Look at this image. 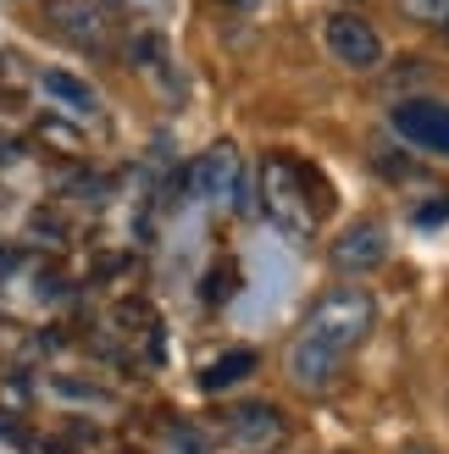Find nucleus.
Wrapping results in <instances>:
<instances>
[{
  "mask_svg": "<svg viewBox=\"0 0 449 454\" xmlns=\"http://www.w3.org/2000/svg\"><path fill=\"white\" fill-rule=\"evenodd\" d=\"M377 322V305L366 288H327L317 305L305 310V322L295 333V349H288V377L305 394H322L339 366L366 344V333Z\"/></svg>",
  "mask_w": 449,
  "mask_h": 454,
  "instance_id": "f257e3e1",
  "label": "nucleus"
},
{
  "mask_svg": "<svg viewBox=\"0 0 449 454\" xmlns=\"http://www.w3.org/2000/svg\"><path fill=\"white\" fill-rule=\"evenodd\" d=\"M261 211L272 216V227L283 239H311L317 233V216L327 211V189L322 177L305 161H288V155H266L261 161Z\"/></svg>",
  "mask_w": 449,
  "mask_h": 454,
  "instance_id": "f03ea898",
  "label": "nucleus"
},
{
  "mask_svg": "<svg viewBox=\"0 0 449 454\" xmlns=\"http://www.w3.org/2000/svg\"><path fill=\"white\" fill-rule=\"evenodd\" d=\"M322 44H327V56L339 67H350V73L383 67V34H377L366 17H355V12H333L322 22Z\"/></svg>",
  "mask_w": 449,
  "mask_h": 454,
  "instance_id": "7ed1b4c3",
  "label": "nucleus"
},
{
  "mask_svg": "<svg viewBox=\"0 0 449 454\" xmlns=\"http://www.w3.org/2000/svg\"><path fill=\"white\" fill-rule=\"evenodd\" d=\"M222 433H228V443L244 449V454H266V449H278L288 438V421H283L278 404L250 399V404H233V411L222 416Z\"/></svg>",
  "mask_w": 449,
  "mask_h": 454,
  "instance_id": "20e7f679",
  "label": "nucleus"
},
{
  "mask_svg": "<svg viewBox=\"0 0 449 454\" xmlns=\"http://www.w3.org/2000/svg\"><path fill=\"white\" fill-rule=\"evenodd\" d=\"M194 194H200V200H217V206H244L250 184H244V161H239V150H233L228 139L211 145V150L194 161Z\"/></svg>",
  "mask_w": 449,
  "mask_h": 454,
  "instance_id": "39448f33",
  "label": "nucleus"
},
{
  "mask_svg": "<svg viewBox=\"0 0 449 454\" xmlns=\"http://www.w3.org/2000/svg\"><path fill=\"white\" fill-rule=\"evenodd\" d=\"M394 133L411 139L416 150H428V155H449V106L444 100H399Z\"/></svg>",
  "mask_w": 449,
  "mask_h": 454,
  "instance_id": "423d86ee",
  "label": "nucleus"
},
{
  "mask_svg": "<svg viewBox=\"0 0 449 454\" xmlns=\"http://www.w3.org/2000/svg\"><path fill=\"white\" fill-rule=\"evenodd\" d=\"M383 261H389V227L377 216L350 222L339 233V244H333V266L339 271H377Z\"/></svg>",
  "mask_w": 449,
  "mask_h": 454,
  "instance_id": "0eeeda50",
  "label": "nucleus"
},
{
  "mask_svg": "<svg viewBox=\"0 0 449 454\" xmlns=\"http://www.w3.org/2000/svg\"><path fill=\"white\" fill-rule=\"evenodd\" d=\"M44 17H51V28L67 39V44H78V51H106V12L95 6V0H51L44 6Z\"/></svg>",
  "mask_w": 449,
  "mask_h": 454,
  "instance_id": "6e6552de",
  "label": "nucleus"
},
{
  "mask_svg": "<svg viewBox=\"0 0 449 454\" xmlns=\"http://www.w3.org/2000/svg\"><path fill=\"white\" fill-rule=\"evenodd\" d=\"M39 83H44V95H51L56 106H67L73 117H95V111H100V95H95L83 78H73V73H56V67H51Z\"/></svg>",
  "mask_w": 449,
  "mask_h": 454,
  "instance_id": "1a4fd4ad",
  "label": "nucleus"
},
{
  "mask_svg": "<svg viewBox=\"0 0 449 454\" xmlns=\"http://www.w3.org/2000/svg\"><path fill=\"white\" fill-rule=\"evenodd\" d=\"M250 372H256V349H233V355H222V360H211V366L200 372V388L222 394V388H233V382L250 377Z\"/></svg>",
  "mask_w": 449,
  "mask_h": 454,
  "instance_id": "9d476101",
  "label": "nucleus"
},
{
  "mask_svg": "<svg viewBox=\"0 0 449 454\" xmlns=\"http://www.w3.org/2000/svg\"><path fill=\"white\" fill-rule=\"evenodd\" d=\"M399 12L411 22H428V28H449V0H399Z\"/></svg>",
  "mask_w": 449,
  "mask_h": 454,
  "instance_id": "9b49d317",
  "label": "nucleus"
},
{
  "mask_svg": "<svg viewBox=\"0 0 449 454\" xmlns=\"http://www.w3.org/2000/svg\"><path fill=\"white\" fill-rule=\"evenodd\" d=\"M233 288H239V271H233V266H217L211 278H206V300L222 305V300H233Z\"/></svg>",
  "mask_w": 449,
  "mask_h": 454,
  "instance_id": "f8f14e48",
  "label": "nucleus"
},
{
  "mask_svg": "<svg viewBox=\"0 0 449 454\" xmlns=\"http://www.w3.org/2000/svg\"><path fill=\"white\" fill-rule=\"evenodd\" d=\"M394 454H438V449H433V443H399Z\"/></svg>",
  "mask_w": 449,
  "mask_h": 454,
  "instance_id": "ddd939ff",
  "label": "nucleus"
},
{
  "mask_svg": "<svg viewBox=\"0 0 449 454\" xmlns=\"http://www.w3.org/2000/svg\"><path fill=\"white\" fill-rule=\"evenodd\" d=\"M222 6H239L244 12V6H256V0H222Z\"/></svg>",
  "mask_w": 449,
  "mask_h": 454,
  "instance_id": "4468645a",
  "label": "nucleus"
},
{
  "mask_svg": "<svg viewBox=\"0 0 449 454\" xmlns=\"http://www.w3.org/2000/svg\"><path fill=\"white\" fill-rule=\"evenodd\" d=\"M133 6H161V0H133Z\"/></svg>",
  "mask_w": 449,
  "mask_h": 454,
  "instance_id": "2eb2a0df",
  "label": "nucleus"
}]
</instances>
